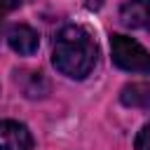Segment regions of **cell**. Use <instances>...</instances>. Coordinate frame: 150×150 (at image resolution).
I'll return each mask as SVG.
<instances>
[{
	"label": "cell",
	"instance_id": "6da1fadb",
	"mask_svg": "<svg viewBox=\"0 0 150 150\" xmlns=\"http://www.w3.org/2000/svg\"><path fill=\"white\" fill-rule=\"evenodd\" d=\"M96 42L91 33L82 26H63L56 33L54 49H52V63L61 75H68L73 80H82L91 73L96 66Z\"/></svg>",
	"mask_w": 150,
	"mask_h": 150
},
{
	"label": "cell",
	"instance_id": "7a4b0ae2",
	"mask_svg": "<svg viewBox=\"0 0 150 150\" xmlns=\"http://www.w3.org/2000/svg\"><path fill=\"white\" fill-rule=\"evenodd\" d=\"M112 63L127 73H150V52L134 38L115 33L110 38Z\"/></svg>",
	"mask_w": 150,
	"mask_h": 150
},
{
	"label": "cell",
	"instance_id": "3957f363",
	"mask_svg": "<svg viewBox=\"0 0 150 150\" xmlns=\"http://www.w3.org/2000/svg\"><path fill=\"white\" fill-rule=\"evenodd\" d=\"M0 150H33V136L26 124L14 120L0 122Z\"/></svg>",
	"mask_w": 150,
	"mask_h": 150
},
{
	"label": "cell",
	"instance_id": "277c9868",
	"mask_svg": "<svg viewBox=\"0 0 150 150\" xmlns=\"http://www.w3.org/2000/svg\"><path fill=\"white\" fill-rule=\"evenodd\" d=\"M7 42H9L12 52H16V54H21V56H30V54H35L38 47H40L38 33H35L30 26H26V23H14V26L7 30Z\"/></svg>",
	"mask_w": 150,
	"mask_h": 150
},
{
	"label": "cell",
	"instance_id": "5b68a950",
	"mask_svg": "<svg viewBox=\"0 0 150 150\" xmlns=\"http://www.w3.org/2000/svg\"><path fill=\"white\" fill-rule=\"evenodd\" d=\"M120 19L127 28H141L150 23V2L148 0H127L120 9Z\"/></svg>",
	"mask_w": 150,
	"mask_h": 150
},
{
	"label": "cell",
	"instance_id": "8992f818",
	"mask_svg": "<svg viewBox=\"0 0 150 150\" xmlns=\"http://www.w3.org/2000/svg\"><path fill=\"white\" fill-rule=\"evenodd\" d=\"M120 101L129 108H150V84L131 82L120 91Z\"/></svg>",
	"mask_w": 150,
	"mask_h": 150
},
{
	"label": "cell",
	"instance_id": "52a82bcc",
	"mask_svg": "<svg viewBox=\"0 0 150 150\" xmlns=\"http://www.w3.org/2000/svg\"><path fill=\"white\" fill-rule=\"evenodd\" d=\"M134 145H136V150H150V124H145V127L138 131Z\"/></svg>",
	"mask_w": 150,
	"mask_h": 150
},
{
	"label": "cell",
	"instance_id": "ba28073f",
	"mask_svg": "<svg viewBox=\"0 0 150 150\" xmlns=\"http://www.w3.org/2000/svg\"><path fill=\"white\" fill-rule=\"evenodd\" d=\"M16 5H19V0H0V30H2V21H5V16H7Z\"/></svg>",
	"mask_w": 150,
	"mask_h": 150
},
{
	"label": "cell",
	"instance_id": "9c48e42d",
	"mask_svg": "<svg viewBox=\"0 0 150 150\" xmlns=\"http://www.w3.org/2000/svg\"><path fill=\"white\" fill-rule=\"evenodd\" d=\"M101 5H103V0H87V7L89 9H98Z\"/></svg>",
	"mask_w": 150,
	"mask_h": 150
},
{
	"label": "cell",
	"instance_id": "30bf717a",
	"mask_svg": "<svg viewBox=\"0 0 150 150\" xmlns=\"http://www.w3.org/2000/svg\"><path fill=\"white\" fill-rule=\"evenodd\" d=\"M148 2H150V0H148Z\"/></svg>",
	"mask_w": 150,
	"mask_h": 150
}]
</instances>
